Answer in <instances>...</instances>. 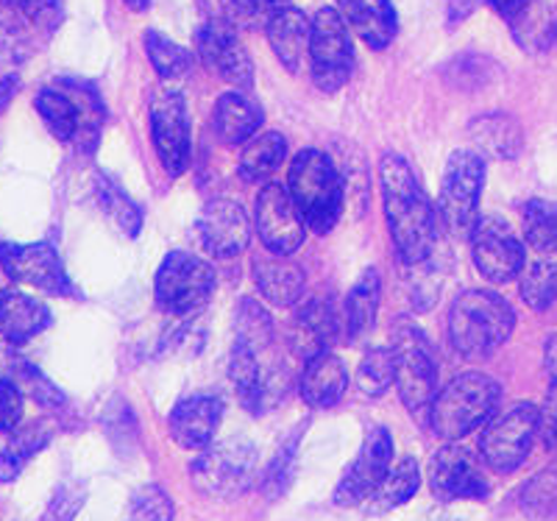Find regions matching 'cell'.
Listing matches in <instances>:
<instances>
[{"instance_id": "1", "label": "cell", "mask_w": 557, "mask_h": 521, "mask_svg": "<svg viewBox=\"0 0 557 521\" xmlns=\"http://www.w3.org/2000/svg\"><path fill=\"white\" fill-rule=\"evenodd\" d=\"M382 201L396 255L405 265H426L437 248L441 221L424 187L401 157L387 153L380 165Z\"/></svg>"}, {"instance_id": "2", "label": "cell", "mask_w": 557, "mask_h": 521, "mask_svg": "<svg viewBox=\"0 0 557 521\" xmlns=\"http://www.w3.org/2000/svg\"><path fill=\"white\" fill-rule=\"evenodd\" d=\"M449 344L466 360H485L516 326L513 307L491 290H466L449 310Z\"/></svg>"}, {"instance_id": "3", "label": "cell", "mask_w": 557, "mask_h": 521, "mask_svg": "<svg viewBox=\"0 0 557 521\" xmlns=\"http://www.w3.org/2000/svg\"><path fill=\"white\" fill-rule=\"evenodd\" d=\"M393 385L401 405L418 421L430 419L432 401L437 396V357L424 330L410 319H396L391 332Z\"/></svg>"}, {"instance_id": "4", "label": "cell", "mask_w": 557, "mask_h": 521, "mask_svg": "<svg viewBox=\"0 0 557 521\" xmlns=\"http://www.w3.org/2000/svg\"><path fill=\"white\" fill-rule=\"evenodd\" d=\"M287 193L296 201L307 226L318 235H326L341 221L343 201H346L343 178L335 162L318 148H305L293 160Z\"/></svg>"}, {"instance_id": "5", "label": "cell", "mask_w": 557, "mask_h": 521, "mask_svg": "<svg viewBox=\"0 0 557 521\" xmlns=\"http://www.w3.org/2000/svg\"><path fill=\"white\" fill-rule=\"evenodd\" d=\"M499 382L491 380L482 371L455 376L444 390H437L435 401H432V430L446 441L466 438L491 421V415L496 413V405H499Z\"/></svg>"}, {"instance_id": "6", "label": "cell", "mask_w": 557, "mask_h": 521, "mask_svg": "<svg viewBox=\"0 0 557 521\" xmlns=\"http://www.w3.org/2000/svg\"><path fill=\"white\" fill-rule=\"evenodd\" d=\"M485 187V160L476 151H455L446 162L437 221L457 240H469L480 223V198Z\"/></svg>"}, {"instance_id": "7", "label": "cell", "mask_w": 557, "mask_h": 521, "mask_svg": "<svg viewBox=\"0 0 557 521\" xmlns=\"http://www.w3.org/2000/svg\"><path fill=\"white\" fill-rule=\"evenodd\" d=\"M257 477V449L246 438L212 444L190 463V480L203 496L232 499L251 488Z\"/></svg>"}, {"instance_id": "8", "label": "cell", "mask_w": 557, "mask_h": 521, "mask_svg": "<svg viewBox=\"0 0 557 521\" xmlns=\"http://www.w3.org/2000/svg\"><path fill=\"white\" fill-rule=\"evenodd\" d=\"M157 305L173 315H193L201 310L215 293L212 265L187 251H173L162 260L153 282Z\"/></svg>"}, {"instance_id": "9", "label": "cell", "mask_w": 557, "mask_h": 521, "mask_svg": "<svg viewBox=\"0 0 557 521\" xmlns=\"http://www.w3.org/2000/svg\"><path fill=\"white\" fill-rule=\"evenodd\" d=\"M539 438V407L513 405L505 413L491 415L480 435V455L499 474L519 469Z\"/></svg>"}, {"instance_id": "10", "label": "cell", "mask_w": 557, "mask_h": 521, "mask_svg": "<svg viewBox=\"0 0 557 521\" xmlns=\"http://www.w3.org/2000/svg\"><path fill=\"white\" fill-rule=\"evenodd\" d=\"M312 78L323 92H337L355 71V45L348 37V26L337 9L323 7L312 17L310 37Z\"/></svg>"}, {"instance_id": "11", "label": "cell", "mask_w": 557, "mask_h": 521, "mask_svg": "<svg viewBox=\"0 0 557 521\" xmlns=\"http://www.w3.org/2000/svg\"><path fill=\"white\" fill-rule=\"evenodd\" d=\"M151 137L157 157L168 176H182L190 165V112L182 92L176 89H157L151 98Z\"/></svg>"}, {"instance_id": "12", "label": "cell", "mask_w": 557, "mask_h": 521, "mask_svg": "<svg viewBox=\"0 0 557 521\" xmlns=\"http://www.w3.org/2000/svg\"><path fill=\"white\" fill-rule=\"evenodd\" d=\"M471 240L474 265L487 282H513L524 268V243L505 218L485 215L476 223Z\"/></svg>"}, {"instance_id": "13", "label": "cell", "mask_w": 557, "mask_h": 521, "mask_svg": "<svg viewBox=\"0 0 557 521\" xmlns=\"http://www.w3.org/2000/svg\"><path fill=\"white\" fill-rule=\"evenodd\" d=\"M253 223H257L260 243L273 257H290L305 246L307 223L290 193L282 185H265V190L257 196Z\"/></svg>"}, {"instance_id": "14", "label": "cell", "mask_w": 557, "mask_h": 521, "mask_svg": "<svg viewBox=\"0 0 557 521\" xmlns=\"http://www.w3.org/2000/svg\"><path fill=\"white\" fill-rule=\"evenodd\" d=\"M0 265L9 280L20 282V285H32L51 296L76 293L62 265V257L51 243H32V246L7 243V246H0Z\"/></svg>"}, {"instance_id": "15", "label": "cell", "mask_w": 557, "mask_h": 521, "mask_svg": "<svg viewBox=\"0 0 557 521\" xmlns=\"http://www.w3.org/2000/svg\"><path fill=\"white\" fill-rule=\"evenodd\" d=\"M393 460V441L385 426H374L368 430L362 449L357 451V458L351 460L348 471L335 488V505L341 508H357L380 488L385 474L391 471Z\"/></svg>"}, {"instance_id": "16", "label": "cell", "mask_w": 557, "mask_h": 521, "mask_svg": "<svg viewBox=\"0 0 557 521\" xmlns=\"http://www.w3.org/2000/svg\"><path fill=\"white\" fill-rule=\"evenodd\" d=\"M426 480H430L432 494L441 503H460V499H485L491 485H487L485 474H482L480 463L474 460L466 446L449 444L444 449H437L426 469Z\"/></svg>"}, {"instance_id": "17", "label": "cell", "mask_w": 557, "mask_h": 521, "mask_svg": "<svg viewBox=\"0 0 557 521\" xmlns=\"http://www.w3.org/2000/svg\"><path fill=\"white\" fill-rule=\"evenodd\" d=\"M198 53L209 71H215L223 82L248 89L253 84V64L246 45L237 37V28L226 17H212L201 26L196 37Z\"/></svg>"}, {"instance_id": "18", "label": "cell", "mask_w": 557, "mask_h": 521, "mask_svg": "<svg viewBox=\"0 0 557 521\" xmlns=\"http://www.w3.org/2000/svg\"><path fill=\"white\" fill-rule=\"evenodd\" d=\"M198 240L212 257H237L251 243V221L240 203L215 198L198 215Z\"/></svg>"}, {"instance_id": "19", "label": "cell", "mask_w": 557, "mask_h": 521, "mask_svg": "<svg viewBox=\"0 0 557 521\" xmlns=\"http://www.w3.org/2000/svg\"><path fill=\"white\" fill-rule=\"evenodd\" d=\"M343 319L337 315V307L330 299H310L298 307L296 319L290 326V349L301 360H312L315 355L330 351L341 335Z\"/></svg>"}, {"instance_id": "20", "label": "cell", "mask_w": 557, "mask_h": 521, "mask_svg": "<svg viewBox=\"0 0 557 521\" xmlns=\"http://www.w3.org/2000/svg\"><path fill=\"white\" fill-rule=\"evenodd\" d=\"M223 419V401L212 394H193L178 401L171 413V435L182 449L203 451Z\"/></svg>"}, {"instance_id": "21", "label": "cell", "mask_w": 557, "mask_h": 521, "mask_svg": "<svg viewBox=\"0 0 557 521\" xmlns=\"http://www.w3.org/2000/svg\"><path fill=\"white\" fill-rule=\"evenodd\" d=\"M265 32L278 62L285 64L290 73L301 71L305 59H310L312 20H307L305 12H298L287 3L273 14Z\"/></svg>"}, {"instance_id": "22", "label": "cell", "mask_w": 557, "mask_h": 521, "mask_svg": "<svg viewBox=\"0 0 557 521\" xmlns=\"http://www.w3.org/2000/svg\"><path fill=\"white\" fill-rule=\"evenodd\" d=\"M228 380H232L237 396H240V401L251 413H265L268 407L276 401V388H273L276 376L265 374L260 365V355L246 349V346L235 344V349H232V357H228Z\"/></svg>"}, {"instance_id": "23", "label": "cell", "mask_w": 557, "mask_h": 521, "mask_svg": "<svg viewBox=\"0 0 557 521\" xmlns=\"http://www.w3.org/2000/svg\"><path fill=\"white\" fill-rule=\"evenodd\" d=\"M348 388V371L346 362L332 351L315 355L307 360L305 371H301V382H298V394L310 407H332L343 399Z\"/></svg>"}, {"instance_id": "24", "label": "cell", "mask_w": 557, "mask_h": 521, "mask_svg": "<svg viewBox=\"0 0 557 521\" xmlns=\"http://www.w3.org/2000/svg\"><path fill=\"white\" fill-rule=\"evenodd\" d=\"M251 274L262 299L273 307H293L305 293V271L287 257H257Z\"/></svg>"}, {"instance_id": "25", "label": "cell", "mask_w": 557, "mask_h": 521, "mask_svg": "<svg viewBox=\"0 0 557 521\" xmlns=\"http://www.w3.org/2000/svg\"><path fill=\"white\" fill-rule=\"evenodd\" d=\"M51 324V310L20 290H0V337L12 346L28 344Z\"/></svg>"}, {"instance_id": "26", "label": "cell", "mask_w": 557, "mask_h": 521, "mask_svg": "<svg viewBox=\"0 0 557 521\" xmlns=\"http://www.w3.org/2000/svg\"><path fill=\"white\" fill-rule=\"evenodd\" d=\"M343 20L362 37V42L382 51L396 37V9L391 0H337Z\"/></svg>"}, {"instance_id": "27", "label": "cell", "mask_w": 557, "mask_h": 521, "mask_svg": "<svg viewBox=\"0 0 557 521\" xmlns=\"http://www.w3.org/2000/svg\"><path fill=\"white\" fill-rule=\"evenodd\" d=\"M519 276L521 299L535 312L549 310L557 301V243L532 246Z\"/></svg>"}, {"instance_id": "28", "label": "cell", "mask_w": 557, "mask_h": 521, "mask_svg": "<svg viewBox=\"0 0 557 521\" xmlns=\"http://www.w3.org/2000/svg\"><path fill=\"white\" fill-rule=\"evenodd\" d=\"M215 134L226 146H240L257 137V128L262 126V109L246 98L243 92H226L215 103Z\"/></svg>"}, {"instance_id": "29", "label": "cell", "mask_w": 557, "mask_h": 521, "mask_svg": "<svg viewBox=\"0 0 557 521\" xmlns=\"http://www.w3.org/2000/svg\"><path fill=\"white\" fill-rule=\"evenodd\" d=\"M380 293L382 280L374 268L357 280V285L348 290L346 305H343V330L348 340H360L374 330L376 312H380Z\"/></svg>"}, {"instance_id": "30", "label": "cell", "mask_w": 557, "mask_h": 521, "mask_svg": "<svg viewBox=\"0 0 557 521\" xmlns=\"http://www.w3.org/2000/svg\"><path fill=\"white\" fill-rule=\"evenodd\" d=\"M469 137L476 146V153H487L496 160H513L524 146L519 123L510 115H482L469 126Z\"/></svg>"}, {"instance_id": "31", "label": "cell", "mask_w": 557, "mask_h": 521, "mask_svg": "<svg viewBox=\"0 0 557 521\" xmlns=\"http://www.w3.org/2000/svg\"><path fill=\"white\" fill-rule=\"evenodd\" d=\"M418 485H421V469H418V463L412 458H401L399 463L387 471L385 480L380 483V488L362 503L366 505V513L380 516L401 508L407 499L416 496Z\"/></svg>"}, {"instance_id": "32", "label": "cell", "mask_w": 557, "mask_h": 521, "mask_svg": "<svg viewBox=\"0 0 557 521\" xmlns=\"http://www.w3.org/2000/svg\"><path fill=\"white\" fill-rule=\"evenodd\" d=\"M287 157V140L278 132H265L257 134L253 140L246 142L240 157V176L248 185H257V182H265L268 176H273V171H278V165L285 162Z\"/></svg>"}, {"instance_id": "33", "label": "cell", "mask_w": 557, "mask_h": 521, "mask_svg": "<svg viewBox=\"0 0 557 521\" xmlns=\"http://www.w3.org/2000/svg\"><path fill=\"white\" fill-rule=\"evenodd\" d=\"M37 112L57 140L70 142L82 137V109L62 89H42L37 96Z\"/></svg>"}, {"instance_id": "34", "label": "cell", "mask_w": 557, "mask_h": 521, "mask_svg": "<svg viewBox=\"0 0 557 521\" xmlns=\"http://www.w3.org/2000/svg\"><path fill=\"white\" fill-rule=\"evenodd\" d=\"M51 441V430L45 424H32L26 430H14L12 441L0 449V483H12L26 469L28 460L45 449Z\"/></svg>"}, {"instance_id": "35", "label": "cell", "mask_w": 557, "mask_h": 521, "mask_svg": "<svg viewBox=\"0 0 557 521\" xmlns=\"http://www.w3.org/2000/svg\"><path fill=\"white\" fill-rule=\"evenodd\" d=\"M32 23L12 0H0V62L20 64L32 53Z\"/></svg>"}, {"instance_id": "36", "label": "cell", "mask_w": 557, "mask_h": 521, "mask_svg": "<svg viewBox=\"0 0 557 521\" xmlns=\"http://www.w3.org/2000/svg\"><path fill=\"white\" fill-rule=\"evenodd\" d=\"M235 344L251 351H265L273 344V321L262 305L253 299H243L235 312Z\"/></svg>"}, {"instance_id": "37", "label": "cell", "mask_w": 557, "mask_h": 521, "mask_svg": "<svg viewBox=\"0 0 557 521\" xmlns=\"http://www.w3.org/2000/svg\"><path fill=\"white\" fill-rule=\"evenodd\" d=\"M98 203H101V210L109 215V221L117 223V230H121L123 235H139L143 212H139L137 203H134L132 198L121 190V185H117L112 176H107V173L98 176Z\"/></svg>"}, {"instance_id": "38", "label": "cell", "mask_w": 557, "mask_h": 521, "mask_svg": "<svg viewBox=\"0 0 557 521\" xmlns=\"http://www.w3.org/2000/svg\"><path fill=\"white\" fill-rule=\"evenodd\" d=\"M146 51L153 64V71L165 78V82H176V78H184L190 73V51L173 42V39L162 37V34L153 32V28L146 32Z\"/></svg>"}, {"instance_id": "39", "label": "cell", "mask_w": 557, "mask_h": 521, "mask_svg": "<svg viewBox=\"0 0 557 521\" xmlns=\"http://www.w3.org/2000/svg\"><path fill=\"white\" fill-rule=\"evenodd\" d=\"M357 382L366 396H382L393 385V355L385 346L368 349L357 369Z\"/></svg>"}, {"instance_id": "40", "label": "cell", "mask_w": 557, "mask_h": 521, "mask_svg": "<svg viewBox=\"0 0 557 521\" xmlns=\"http://www.w3.org/2000/svg\"><path fill=\"white\" fill-rule=\"evenodd\" d=\"M524 243L532 246H549L557 243V203L532 198L524 207Z\"/></svg>"}, {"instance_id": "41", "label": "cell", "mask_w": 557, "mask_h": 521, "mask_svg": "<svg viewBox=\"0 0 557 521\" xmlns=\"http://www.w3.org/2000/svg\"><path fill=\"white\" fill-rule=\"evenodd\" d=\"M282 7H287V0H223V12L226 20L235 28H268L273 14Z\"/></svg>"}, {"instance_id": "42", "label": "cell", "mask_w": 557, "mask_h": 521, "mask_svg": "<svg viewBox=\"0 0 557 521\" xmlns=\"http://www.w3.org/2000/svg\"><path fill=\"white\" fill-rule=\"evenodd\" d=\"M126 521H173V499L159 485H143L134 491Z\"/></svg>"}, {"instance_id": "43", "label": "cell", "mask_w": 557, "mask_h": 521, "mask_svg": "<svg viewBox=\"0 0 557 521\" xmlns=\"http://www.w3.org/2000/svg\"><path fill=\"white\" fill-rule=\"evenodd\" d=\"M12 369H14V374L7 376V380H12L14 385H17L20 390H23V394L34 396V399H37L39 405H45V407H59V405H62L64 396L59 394V390L53 388L51 382L45 380V376L39 374L37 369H32V365H28L26 360H14Z\"/></svg>"}, {"instance_id": "44", "label": "cell", "mask_w": 557, "mask_h": 521, "mask_svg": "<svg viewBox=\"0 0 557 521\" xmlns=\"http://www.w3.org/2000/svg\"><path fill=\"white\" fill-rule=\"evenodd\" d=\"M26 413V396L12 380L0 376V433L12 435Z\"/></svg>"}, {"instance_id": "45", "label": "cell", "mask_w": 557, "mask_h": 521, "mask_svg": "<svg viewBox=\"0 0 557 521\" xmlns=\"http://www.w3.org/2000/svg\"><path fill=\"white\" fill-rule=\"evenodd\" d=\"M84 499H87V491H84L82 483L59 485L51 505L45 510V521H73L78 510H82Z\"/></svg>"}, {"instance_id": "46", "label": "cell", "mask_w": 557, "mask_h": 521, "mask_svg": "<svg viewBox=\"0 0 557 521\" xmlns=\"http://www.w3.org/2000/svg\"><path fill=\"white\" fill-rule=\"evenodd\" d=\"M12 3L34 28H45V32H51L59 23V14H62L59 0H12Z\"/></svg>"}, {"instance_id": "47", "label": "cell", "mask_w": 557, "mask_h": 521, "mask_svg": "<svg viewBox=\"0 0 557 521\" xmlns=\"http://www.w3.org/2000/svg\"><path fill=\"white\" fill-rule=\"evenodd\" d=\"M296 444H298V435H290V441L278 449L276 460H273L271 471H268L265 488L273 491V494H282V488H285L287 480H290L293 463H296Z\"/></svg>"}, {"instance_id": "48", "label": "cell", "mask_w": 557, "mask_h": 521, "mask_svg": "<svg viewBox=\"0 0 557 521\" xmlns=\"http://www.w3.org/2000/svg\"><path fill=\"white\" fill-rule=\"evenodd\" d=\"M539 435L549 449H557V385H552L539 410Z\"/></svg>"}, {"instance_id": "49", "label": "cell", "mask_w": 557, "mask_h": 521, "mask_svg": "<svg viewBox=\"0 0 557 521\" xmlns=\"http://www.w3.org/2000/svg\"><path fill=\"white\" fill-rule=\"evenodd\" d=\"M491 7H494L505 20H516L519 14L527 12L530 0H491Z\"/></svg>"}, {"instance_id": "50", "label": "cell", "mask_w": 557, "mask_h": 521, "mask_svg": "<svg viewBox=\"0 0 557 521\" xmlns=\"http://www.w3.org/2000/svg\"><path fill=\"white\" fill-rule=\"evenodd\" d=\"M544 369H546V374H549L552 385H557V335H552L549 340H546Z\"/></svg>"}, {"instance_id": "51", "label": "cell", "mask_w": 557, "mask_h": 521, "mask_svg": "<svg viewBox=\"0 0 557 521\" xmlns=\"http://www.w3.org/2000/svg\"><path fill=\"white\" fill-rule=\"evenodd\" d=\"M14 92H17V78H0V112L7 109V103L14 98Z\"/></svg>"}, {"instance_id": "52", "label": "cell", "mask_w": 557, "mask_h": 521, "mask_svg": "<svg viewBox=\"0 0 557 521\" xmlns=\"http://www.w3.org/2000/svg\"><path fill=\"white\" fill-rule=\"evenodd\" d=\"M126 7L132 9V12H146V9L151 7V0H126Z\"/></svg>"}, {"instance_id": "53", "label": "cell", "mask_w": 557, "mask_h": 521, "mask_svg": "<svg viewBox=\"0 0 557 521\" xmlns=\"http://www.w3.org/2000/svg\"><path fill=\"white\" fill-rule=\"evenodd\" d=\"M552 37H555V45H557V23H555V28H552Z\"/></svg>"}]
</instances>
